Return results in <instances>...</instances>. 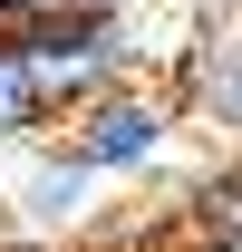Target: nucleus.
<instances>
[{
	"instance_id": "nucleus-6",
	"label": "nucleus",
	"mask_w": 242,
	"mask_h": 252,
	"mask_svg": "<svg viewBox=\"0 0 242 252\" xmlns=\"http://www.w3.org/2000/svg\"><path fill=\"white\" fill-rule=\"evenodd\" d=\"M49 136V97H39V78L20 68V49L0 39V156L10 146H39Z\"/></svg>"
},
{
	"instance_id": "nucleus-1",
	"label": "nucleus",
	"mask_w": 242,
	"mask_h": 252,
	"mask_svg": "<svg viewBox=\"0 0 242 252\" xmlns=\"http://www.w3.org/2000/svg\"><path fill=\"white\" fill-rule=\"evenodd\" d=\"M10 49H20V68H30L39 97H49V126H59L78 97L117 88V78H146L136 20H126V10H88V0H59V10L10 20Z\"/></svg>"
},
{
	"instance_id": "nucleus-4",
	"label": "nucleus",
	"mask_w": 242,
	"mask_h": 252,
	"mask_svg": "<svg viewBox=\"0 0 242 252\" xmlns=\"http://www.w3.org/2000/svg\"><path fill=\"white\" fill-rule=\"evenodd\" d=\"M175 107H184V126H204L242 156V30H204L175 59Z\"/></svg>"
},
{
	"instance_id": "nucleus-8",
	"label": "nucleus",
	"mask_w": 242,
	"mask_h": 252,
	"mask_svg": "<svg viewBox=\"0 0 242 252\" xmlns=\"http://www.w3.org/2000/svg\"><path fill=\"white\" fill-rule=\"evenodd\" d=\"M0 39H10V10H0Z\"/></svg>"
},
{
	"instance_id": "nucleus-7",
	"label": "nucleus",
	"mask_w": 242,
	"mask_h": 252,
	"mask_svg": "<svg viewBox=\"0 0 242 252\" xmlns=\"http://www.w3.org/2000/svg\"><path fill=\"white\" fill-rule=\"evenodd\" d=\"M88 10H126V20H136V10H155V0H88Z\"/></svg>"
},
{
	"instance_id": "nucleus-3",
	"label": "nucleus",
	"mask_w": 242,
	"mask_h": 252,
	"mask_svg": "<svg viewBox=\"0 0 242 252\" xmlns=\"http://www.w3.org/2000/svg\"><path fill=\"white\" fill-rule=\"evenodd\" d=\"M0 233H20L30 252H59V243H88L97 233V175L59 136L0 156Z\"/></svg>"
},
{
	"instance_id": "nucleus-5",
	"label": "nucleus",
	"mask_w": 242,
	"mask_h": 252,
	"mask_svg": "<svg viewBox=\"0 0 242 252\" xmlns=\"http://www.w3.org/2000/svg\"><path fill=\"white\" fill-rule=\"evenodd\" d=\"M175 223H184V243H194V252H242V156L213 165L204 185L175 204Z\"/></svg>"
},
{
	"instance_id": "nucleus-2",
	"label": "nucleus",
	"mask_w": 242,
	"mask_h": 252,
	"mask_svg": "<svg viewBox=\"0 0 242 252\" xmlns=\"http://www.w3.org/2000/svg\"><path fill=\"white\" fill-rule=\"evenodd\" d=\"M68 156L88 165L97 185H136V175H155V165L175 156V136H184V107H175V88H155V78H117V88H97V97H78L59 126Z\"/></svg>"
}]
</instances>
